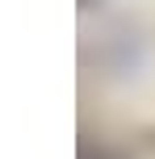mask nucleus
Here are the masks:
<instances>
[{
    "mask_svg": "<svg viewBox=\"0 0 155 159\" xmlns=\"http://www.w3.org/2000/svg\"><path fill=\"white\" fill-rule=\"evenodd\" d=\"M80 159H113V155H105V151H80Z\"/></svg>",
    "mask_w": 155,
    "mask_h": 159,
    "instance_id": "f257e3e1",
    "label": "nucleus"
}]
</instances>
